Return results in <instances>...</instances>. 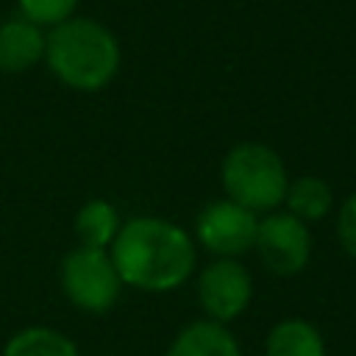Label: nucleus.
<instances>
[{
	"instance_id": "obj_1",
	"label": "nucleus",
	"mask_w": 356,
	"mask_h": 356,
	"mask_svg": "<svg viewBox=\"0 0 356 356\" xmlns=\"http://www.w3.org/2000/svg\"><path fill=\"white\" fill-rule=\"evenodd\" d=\"M111 261L120 281L145 292H172L195 270V239L164 217H131L111 242Z\"/></svg>"
},
{
	"instance_id": "obj_2",
	"label": "nucleus",
	"mask_w": 356,
	"mask_h": 356,
	"mask_svg": "<svg viewBox=\"0 0 356 356\" xmlns=\"http://www.w3.org/2000/svg\"><path fill=\"white\" fill-rule=\"evenodd\" d=\"M120 58L117 36L95 19L70 17L44 33V61L70 89L100 92L114 81Z\"/></svg>"
},
{
	"instance_id": "obj_3",
	"label": "nucleus",
	"mask_w": 356,
	"mask_h": 356,
	"mask_svg": "<svg viewBox=\"0 0 356 356\" xmlns=\"http://www.w3.org/2000/svg\"><path fill=\"white\" fill-rule=\"evenodd\" d=\"M220 178L225 197L256 214L275 211L284 203L289 186V175L281 156L261 142L234 145L220 164Z\"/></svg>"
},
{
	"instance_id": "obj_4",
	"label": "nucleus",
	"mask_w": 356,
	"mask_h": 356,
	"mask_svg": "<svg viewBox=\"0 0 356 356\" xmlns=\"http://www.w3.org/2000/svg\"><path fill=\"white\" fill-rule=\"evenodd\" d=\"M58 281L67 300L86 314H106L117 303L122 289L111 256L100 248H83V245L72 248L61 259Z\"/></svg>"
},
{
	"instance_id": "obj_5",
	"label": "nucleus",
	"mask_w": 356,
	"mask_h": 356,
	"mask_svg": "<svg viewBox=\"0 0 356 356\" xmlns=\"http://www.w3.org/2000/svg\"><path fill=\"white\" fill-rule=\"evenodd\" d=\"M259 231L256 211L222 197L211 200L197 211L195 220V242L214 253L217 259H239L253 250Z\"/></svg>"
},
{
	"instance_id": "obj_6",
	"label": "nucleus",
	"mask_w": 356,
	"mask_h": 356,
	"mask_svg": "<svg viewBox=\"0 0 356 356\" xmlns=\"http://www.w3.org/2000/svg\"><path fill=\"white\" fill-rule=\"evenodd\" d=\"M253 248L270 273L298 275L312 259V231L289 211H270L264 220H259Z\"/></svg>"
},
{
	"instance_id": "obj_7",
	"label": "nucleus",
	"mask_w": 356,
	"mask_h": 356,
	"mask_svg": "<svg viewBox=\"0 0 356 356\" xmlns=\"http://www.w3.org/2000/svg\"><path fill=\"white\" fill-rule=\"evenodd\" d=\"M253 298V278L239 259H214L197 275V303L206 320L231 323L236 320Z\"/></svg>"
},
{
	"instance_id": "obj_8",
	"label": "nucleus",
	"mask_w": 356,
	"mask_h": 356,
	"mask_svg": "<svg viewBox=\"0 0 356 356\" xmlns=\"http://www.w3.org/2000/svg\"><path fill=\"white\" fill-rule=\"evenodd\" d=\"M44 58V33L25 17L0 22V72H25Z\"/></svg>"
},
{
	"instance_id": "obj_9",
	"label": "nucleus",
	"mask_w": 356,
	"mask_h": 356,
	"mask_svg": "<svg viewBox=\"0 0 356 356\" xmlns=\"http://www.w3.org/2000/svg\"><path fill=\"white\" fill-rule=\"evenodd\" d=\"M164 356H242V348L222 323L195 320L175 334Z\"/></svg>"
},
{
	"instance_id": "obj_10",
	"label": "nucleus",
	"mask_w": 356,
	"mask_h": 356,
	"mask_svg": "<svg viewBox=\"0 0 356 356\" xmlns=\"http://www.w3.org/2000/svg\"><path fill=\"white\" fill-rule=\"evenodd\" d=\"M264 356H325V339L309 320H281L270 328Z\"/></svg>"
},
{
	"instance_id": "obj_11",
	"label": "nucleus",
	"mask_w": 356,
	"mask_h": 356,
	"mask_svg": "<svg viewBox=\"0 0 356 356\" xmlns=\"http://www.w3.org/2000/svg\"><path fill=\"white\" fill-rule=\"evenodd\" d=\"M120 228H122V220L117 206L103 197L86 200L75 214V234L83 248H100V250L111 248Z\"/></svg>"
},
{
	"instance_id": "obj_12",
	"label": "nucleus",
	"mask_w": 356,
	"mask_h": 356,
	"mask_svg": "<svg viewBox=\"0 0 356 356\" xmlns=\"http://www.w3.org/2000/svg\"><path fill=\"white\" fill-rule=\"evenodd\" d=\"M284 203H286V211L289 214H295L298 220H303L309 225V222L323 220L331 211L334 192H331V186L323 178H317V175H300V178L289 181L286 195H284Z\"/></svg>"
},
{
	"instance_id": "obj_13",
	"label": "nucleus",
	"mask_w": 356,
	"mask_h": 356,
	"mask_svg": "<svg viewBox=\"0 0 356 356\" xmlns=\"http://www.w3.org/2000/svg\"><path fill=\"white\" fill-rule=\"evenodd\" d=\"M3 356H81L78 345L47 325H28L11 334V339L3 345Z\"/></svg>"
},
{
	"instance_id": "obj_14",
	"label": "nucleus",
	"mask_w": 356,
	"mask_h": 356,
	"mask_svg": "<svg viewBox=\"0 0 356 356\" xmlns=\"http://www.w3.org/2000/svg\"><path fill=\"white\" fill-rule=\"evenodd\" d=\"M17 6H19V14L28 22H33L39 28L42 25L56 28V25L67 22L75 14L78 0H17Z\"/></svg>"
},
{
	"instance_id": "obj_15",
	"label": "nucleus",
	"mask_w": 356,
	"mask_h": 356,
	"mask_svg": "<svg viewBox=\"0 0 356 356\" xmlns=\"http://www.w3.org/2000/svg\"><path fill=\"white\" fill-rule=\"evenodd\" d=\"M337 236H339V245L342 250L356 259V192L348 195V200L342 203L339 209V217H337Z\"/></svg>"
},
{
	"instance_id": "obj_16",
	"label": "nucleus",
	"mask_w": 356,
	"mask_h": 356,
	"mask_svg": "<svg viewBox=\"0 0 356 356\" xmlns=\"http://www.w3.org/2000/svg\"><path fill=\"white\" fill-rule=\"evenodd\" d=\"M106 356H114V353H106Z\"/></svg>"
}]
</instances>
